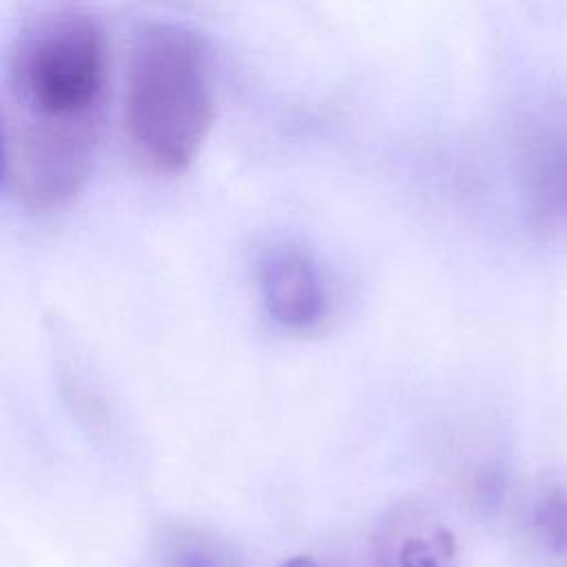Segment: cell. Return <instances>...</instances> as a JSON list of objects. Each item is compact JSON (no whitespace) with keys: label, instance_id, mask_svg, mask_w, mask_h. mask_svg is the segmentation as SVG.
Here are the masks:
<instances>
[{"label":"cell","instance_id":"cell-6","mask_svg":"<svg viewBox=\"0 0 567 567\" xmlns=\"http://www.w3.org/2000/svg\"><path fill=\"white\" fill-rule=\"evenodd\" d=\"M146 567H244L221 536L190 523H159L146 545Z\"/></svg>","mask_w":567,"mask_h":567},{"label":"cell","instance_id":"cell-3","mask_svg":"<svg viewBox=\"0 0 567 567\" xmlns=\"http://www.w3.org/2000/svg\"><path fill=\"white\" fill-rule=\"evenodd\" d=\"M259 290L268 315L288 330H310L328 310L323 275L299 248H277L261 259Z\"/></svg>","mask_w":567,"mask_h":567},{"label":"cell","instance_id":"cell-4","mask_svg":"<svg viewBox=\"0 0 567 567\" xmlns=\"http://www.w3.org/2000/svg\"><path fill=\"white\" fill-rule=\"evenodd\" d=\"M372 567H456V538L430 507L396 505L372 536Z\"/></svg>","mask_w":567,"mask_h":567},{"label":"cell","instance_id":"cell-5","mask_svg":"<svg viewBox=\"0 0 567 567\" xmlns=\"http://www.w3.org/2000/svg\"><path fill=\"white\" fill-rule=\"evenodd\" d=\"M520 186L536 224L567 221V126L549 122L523 137Z\"/></svg>","mask_w":567,"mask_h":567},{"label":"cell","instance_id":"cell-7","mask_svg":"<svg viewBox=\"0 0 567 567\" xmlns=\"http://www.w3.org/2000/svg\"><path fill=\"white\" fill-rule=\"evenodd\" d=\"M532 520L538 540L554 554L567 556V487H545L536 498Z\"/></svg>","mask_w":567,"mask_h":567},{"label":"cell","instance_id":"cell-8","mask_svg":"<svg viewBox=\"0 0 567 567\" xmlns=\"http://www.w3.org/2000/svg\"><path fill=\"white\" fill-rule=\"evenodd\" d=\"M284 567H321L317 560H312V558H308V556H295V558H290Z\"/></svg>","mask_w":567,"mask_h":567},{"label":"cell","instance_id":"cell-1","mask_svg":"<svg viewBox=\"0 0 567 567\" xmlns=\"http://www.w3.org/2000/svg\"><path fill=\"white\" fill-rule=\"evenodd\" d=\"M109 84L102 27L80 7L31 18L2 62V175L29 210L66 206L100 148Z\"/></svg>","mask_w":567,"mask_h":567},{"label":"cell","instance_id":"cell-2","mask_svg":"<svg viewBox=\"0 0 567 567\" xmlns=\"http://www.w3.org/2000/svg\"><path fill=\"white\" fill-rule=\"evenodd\" d=\"M215 120V89L206 42L188 27H146L128 58L122 131L131 159L153 175L193 164Z\"/></svg>","mask_w":567,"mask_h":567}]
</instances>
